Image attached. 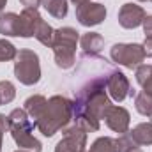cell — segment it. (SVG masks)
Wrapping results in <instances>:
<instances>
[{"label":"cell","mask_w":152,"mask_h":152,"mask_svg":"<svg viewBox=\"0 0 152 152\" xmlns=\"http://www.w3.org/2000/svg\"><path fill=\"white\" fill-rule=\"evenodd\" d=\"M88 152H118L117 149V140L110 136H99L92 145Z\"/></svg>","instance_id":"44dd1931"},{"label":"cell","mask_w":152,"mask_h":152,"mask_svg":"<svg viewBox=\"0 0 152 152\" xmlns=\"http://www.w3.org/2000/svg\"><path fill=\"white\" fill-rule=\"evenodd\" d=\"M129 90H131V85H129L127 76L122 71H110L108 80H106V92H108L110 99L122 103L129 96Z\"/></svg>","instance_id":"30bf717a"},{"label":"cell","mask_w":152,"mask_h":152,"mask_svg":"<svg viewBox=\"0 0 152 152\" xmlns=\"http://www.w3.org/2000/svg\"><path fill=\"white\" fill-rule=\"evenodd\" d=\"M138 2H152V0H138Z\"/></svg>","instance_id":"d6a6232c"},{"label":"cell","mask_w":152,"mask_h":152,"mask_svg":"<svg viewBox=\"0 0 152 152\" xmlns=\"http://www.w3.org/2000/svg\"><path fill=\"white\" fill-rule=\"evenodd\" d=\"M14 152H30V151H23V149H20V151H14Z\"/></svg>","instance_id":"1f68e13d"},{"label":"cell","mask_w":152,"mask_h":152,"mask_svg":"<svg viewBox=\"0 0 152 152\" xmlns=\"http://www.w3.org/2000/svg\"><path fill=\"white\" fill-rule=\"evenodd\" d=\"M127 134L133 138V142L138 147L152 145V122H142V124L134 126L131 131H127Z\"/></svg>","instance_id":"5bb4252c"},{"label":"cell","mask_w":152,"mask_h":152,"mask_svg":"<svg viewBox=\"0 0 152 152\" xmlns=\"http://www.w3.org/2000/svg\"><path fill=\"white\" fill-rule=\"evenodd\" d=\"M18 55V50L16 46L7 41V39H0V62H9V60H14Z\"/></svg>","instance_id":"7402d4cb"},{"label":"cell","mask_w":152,"mask_h":152,"mask_svg":"<svg viewBox=\"0 0 152 152\" xmlns=\"http://www.w3.org/2000/svg\"><path fill=\"white\" fill-rule=\"evenodd\" d=\"M9 131V117H5L4 113H0V152H2V140L4 134Z\"/></svg>","instance_id":"d4e9b609"},{"label":"cell","mask_w":152,"mask_h":152,"mask_svg":"<svg viewBox=\"0 0 152 152\" xmlns=\"http://www.w3.org/2000/svg\"><path fill=\"white\" fill-rule=\"evenodd\" d=\"M106 18V7L99 2H85L76 7V20L83 27H96Z\"/></svg>","instance_id":"ba28073f"},{"label":"cell","mask_w":152,"mask_h":152,"mask_svg":"<svg viewBox=\"0 0 152 152\" xmlns=\"http://www.w3.org/2000/svg\"><path fill=\"white\" fill-rule=\"evenodd\" d=\"M5 4H7V0H0V14H2V11L5 7Z\"/></svg>","instance_id":"f546056e"},{"label":"cell","mask_w":152,"mask_h":152,"mask_svg":"<svg viewBox=\"0 0 152 152\" xmlns=\"http://www.w3.org/2000/svg\"><path fill=\"white\" fill-rule=\"evenodd\" d=\"M129 152H143V151H140V147H136V149H133V151H129Z\"/></svg>","instance_id":"4dcf8cb0"},{"label":"cell","mask_w":152,"mask_h":152,"mask_svg":"<svg viewBox=\"0 0 152 152\" xmlns=\"http://www.w3.org/2000/svg\"><path fill=\"white\" fill-rule=\"evenodd\" d=\"M80 46L83 50V55L96 57L104 48V37L101 34H97V32H85L80 37Z\"/></svg>","instance_id":"4fadbf2b"},{"label":"cell","mask_w":152,"mask_h":152,"mask_svg":"<svg viewBox=\"0 0 152 152\" xmlns=\"http://www.w3.org/2000/svg\"><path fill=\"white\" fill-rule=\"evenodd\" d=\"M134 76H136L138 85L143 88V92L152 96V64H142V66H138Z\"/></svg>","instance_id":"e0dca14e"},{"label":"cell","mask_w":152,"mask_h":152,"mask_svg":"<svg viewBox=\"0 0 152 152\" xmlns=\"http://www.w3.org/2000/svg\"><path fill=\"white\" fill-rule=\"evenodd\" d=\"M41 5L57 20H62L67 16V11H69V5H67V0H41Z\"/></svg>","instance_id":"ac0fdd59"},{"label":"cell","mask_w":152,"mask_h":152,"mask_svg":"<svg viewBox=\"0 0 152 152\" xmlns=\"http://www.w3.org/2000/svg\"><path fill=\"white\" fill-rule=\"evenodd\" d=\"M14 76L21 85L32 87L41 80L39 55L32 50H20L14 58Z\"/></svg>","instance_id":"5b68a950"},{"label":"cell","mask_w":152,"mask_h":152,"mask_svg":"<svg viewBox=\"0 0 152 152\" xmlns=\"http://www.w3.org/2000/svg\"><path fill=\"white\" fill-rule=\"evenodd\" d=\"M16 97V88L9 80L0 81V106L2 104H9L12 99Z\"/></svg>","instance_id":"603a6c76"},{"label":"cell","mask_w":152,"mask_h":152,"mask_svg":"<svg viewBox=\"0 0 152 152\" xmlns=\"http://www.w3.org/2000/svg\"><path fill=\"white\" fill-rule=\"evenodd\" d=\"M71 120H73V101H69L64 96H51L41 117L36 120V127L46 138H51L60 129L67 127Z\"/></svg>","instance_id":"7a4b0ae2"},{"label":"cell","mask_w":152,"mask_h":152,"mask_svg":"<svg viewBox=\"0 0 152 152\" xmlns=\"http://www.w3.org/2000/svg\"><path fill=\"white\" fill-rule=\"evenodd\" d=\"M103 120L106 122V126H108L112 131L118 133V134H124V133L129 131L131 115H129V112H127L124 106H113V104H112Z\"/></svg>","instance_id":"8fae6325"},{"label":"cell","mask_w":152,"mask_h":152,"mask_svg":"<svg viewBox=\"0 0 152 152\" xmlns=\"http://www.w3.org/2000/svg\"><path fill=\"white\" fill-rule=\"evenodd\" d=\"M143 51H145V57H152V36H145L143 41Z\"/></svg>","instance_id":"484cf974"},{"label":"cell","mask_w":152,"mask_h":152,"mask_svg":"<svg viewBox=\"0 0 152 152\" xmlns=\"http://www.w3.org/2000/svg\"><path fill=\"white\" fill-rule=\"evenodd\" d=\"M18 23H20V14L2 12L0 14V34L5 37H18Z\"/></svg>","instance_id":"9a60e30c"},{"label":"cell","mask_w":152,"mask_h":152,"mask_svg":"<svg viewBox=\"0 0 152 152\" xmlns=\"http://www.w3.org/2000/svg\"><path fill=\"white\" fill-rule=\"evenodd\" d=\"M87 147V131L80 126L64 127L62 140L57 143L55 152H85Z\"/></svg>","instance_id":"52a82bcc"},{"label":"cell","mask_w":152,"mask_h":152,"mask_svg":"<svg viewBox=\"0 0 152 152\" xmlns=\"http://www.w3.org/2000/svg\"><path fill=\"white\" fill-rule=\"evenodd\" d=\"M21 2V5H25V7H34V9H37L39 5H41V0H20Z\"/></svg>","instance_id":"83f0119b"},{"label":"cell","mask_w":152,"mask_h":152,"mask_svg":"<svg viewBox=\"0 0 152 152\" xmlns=\"http://www.w3.org/2000/svg\"><path fill=\"white\" fill-rule=\"evenodd\" d=\"M7 117H9V133L14 143L23 151L42 152V143L32 134V131L36 129V122L28 118L27 112L23 108H14Z\"/></svg>","instance_id":"3957f363"},{"label":"cell","mask_w":152,"mask_h":152,"mask_svg":"<svg viewBox=\"0 0 152 152\" xmlns=\"http://www.w3.org/2000/svg\"><path fill=\"white\" fill-rule=\"evenodd\" d=\"M110 75V73H108ZM108 75L88 78L76 92L73 101V120L76 126L88 131H99L101 120L112 106V99L106 92Z\"/></svg>","instance_id":"6da1fadb"},{"label":"cell","mask_w":152,"mask_h":152,"mask_svg":"<svg viewBox=\"0 0 152 152\" xmlns=\"http://www.w3.org/2000/svg\"><path fill=\"white\" fill-rule=\"evenodd\" d=\"M80 41V34L73 27H62L57 28L53 34V55L55 64L60 69H71L76 64V44Z\"/></svg>","instance_id":"277c9868"},{"label":"cell","mask_w":152,"mask_h":152,"mask_svg":"<svg viewBox=\"0 0 152 152\" xmlns=\"http://www.w3.org/2000/svg\"><path fill=\"white\" fill-rule=\"evenodd\" d=\"M110 57L115 64L127 67V69H136L138 66L143 64L145 60V51L142 44L136 42H118L113 44L110 50Z\"/></svg>","instance_id":"8992f818"},{"label":"cell","mask_w":152,"mask_h":152,"mask_svg":"<svg viewBox=\"0 0 152 152\" xmlns=\"http://www.w3.org/2000/svg\"><path fill=\"white\" fill-rule=\"evenodd\" d=\"M115 140H117V149H118V152H129V151H133V149L138 147L127 133L118 134V138H115Z\"/></svg>","instance_id":"cb8c5ba5"},{"label":"cell","mask_w":152,"mask_h":152,"mask_svg":"<svg viewBox=\"0 0 152 152\" xmlns=\"http://www.w3.org/2000/svg\"><path fill=\"white\" fill-rule=\"evenodd\" d=\"M147 18V12L142 5L138 4H124L118 11V25L122 28H127V30H133V28H138L143 20Z\"/></svg>","instance_id":"9c48e42d"},{"label":"cell","mask_w":152,"mask_h":152,"mask_svg":"<svg viewBox=\"0 0 152 152\" xmlns=\"http://www.w3.org/2000/svg\"><path fill=\"white\" fill-rule=\"evenodd\" d=\"M142 25H143V32H145V36H152V14L143 20Z\"/></svg>","instance_id":"4316f807"},{"label":"cell","mask_w":152,"mask_h":152,"mask_svg":"<svg viewBox=\"0 0 152 152\" xmlns=\"http://www.w3.org/2000/svg\"><path fill=\"white\" fill-rule=\"evenodd\" d=\"M134 108H136V112L140 115L151 118L152 122V96L145 94L143 90L140 94H136L134 96Z\"/></svg>","instance_id":"d6986e66"},{"label":"cell","mask_w":152,"mask_h":152,"mask_svg":"<svg viewBox=\"0 0 152 152\" xmlns=\"http://www.w3.org/2000/svg\"><path fill=\"white\" fill-rule=\"evenodd\" d=\"M53 34H55V30L51 28V25H50V23H46L44 20H41V21H39V25H37V28H36L34 37L37 39L41 44H44V46L51 48V42H53Z\"/></svg>","instance_id":"ffe728a7"},{"label":"cell","mask_w":152,"mask_h":152,"mask_svg":"<svg viewBox=\"0 0 152 152\" xmlns=\"http://www.w3.org/2000/svg\"><path fill=\"white\" fill-rule=\"evenodd\" d=\"M71 2H73L76 7H78V5H81V4H85V2H88V0H71Z\"/></svg>","instance_id":"f1b7e54d"},{"label":"cell","mask_w":152,"mask_h":152,"mask_svg":"<svg viewBox=\"0 0 152 152\" xmlns=\"http://www.w3.org/2000/svg\"><path fill=\"white\" fill-rule=\"evenodd\" d=\"M46 103H48V99H46L44 96L36 94V96H30V97L25 101L23 110L27 112V115H28L30 118H34V122H36L39 117H41V113H42V110H44Z\"/></svg>","instance_id":"2e32d148"},{"label":"cell","mask_w":152,"mask_h":152,"mask_svg":"<svg viewBox=\"0 0 152 152\" xmlns=\"http://www.w3.org/2000/svg\"><path fill=\"white\" fill-rule=\"evenodd\" d=\"M42 16L39 14L37 9L34 7H25L20 14V23H18V37H34L36 28Z\"/></svg>","instance_id":"7c38bea8"}]
</instances>
